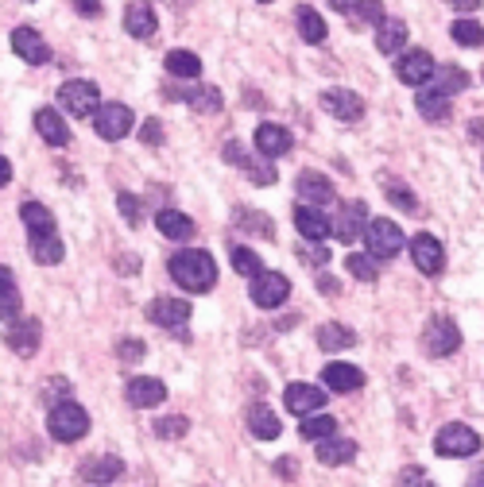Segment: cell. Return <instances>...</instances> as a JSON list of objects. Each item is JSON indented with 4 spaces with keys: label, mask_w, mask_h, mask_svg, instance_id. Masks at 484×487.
<instances>
[{
    "label": "cell",
    "mask_w": 484,
    "mask_h": 487,
    "mask_svg": "<svg viewBox=\"0 0 484 487\" xmlns=\"http://www.w3.org/2000/svg\"><path fill=\"white\" fill-rule=\"evenodd\" d=\"M171 279L179 283L186 295H205V290H214L217 283V264H214V255L202 252V248H186V252H174L171 255Z\"/></svg>",
    "instance_id": "obj_1"
},
{
    "label": "cell",
    "mask_w": 484,
    "mask_h": 487,
    "mask_svg": "<svg viewBox=\"0 0 484 487\" xmlns=\"http://www.w3.org/2000/svg\"><path fill=\"white\" fill-rule=\"evenodd\" d=\"M47 430H51L55 441L74 445V441H82V437H86V430H89V414H86L78 402L62 399V402L51 406V414H47Z\"/></svg>",
    "instance_id": "obj_2"
},
{
    "label": "cell",
    "mask_w": 484,
    "mask_h": 487,
    "mask_svg": "<svg viewBox=\"0 0 484 487\" xmlns=\"http://www.w3.org/2000/svg\"><path fill=\"white\" fill-rule=\"evenodd\" d=\"M477 449H480L477 430L461 426V421H449V426H442L438 437H434V452H438V457H473Z\"/></svg>",
    "instance_id": "obj_3"
},
{
    "label": "cell",
    "mask_w": 484,
    "mask_h": 487,
    "mask_svg": "<svg viewBox=\"0 0 484 487\" xmlns=\"http://www.w3.org/2000/svg\"><path fill=\"white\" fill-rule=\"evenodd\" d=\"M58 105L70 112V117H93L97 109H101V89L93 86V81H82L74 78L67 86L58 89Z\"/></svg>",
    "instance_id": "obj_4"
},
{
    "label": "cell",
    "mask_w": 484,
    "mask_h": 487,
    "mask_svg": "<svg viewBox=\"0 0 484 487\" xmlns=\"http://www.w3.org/2000/svg\"><path fill=\"white\" fill-rule=\"evenodd\" d=\"M364 244H368V255L373 259H392L403 252V233H399V224L395 221H368V229H364Z\"/></svg>",
    "instance_id": "obj_5"
},
{
    "label": "cell",
    "mask_w": 484,
    "mask_h": 487,
    "mask_svg": "<svg viewBox=\"0 0 484 487\" xmlns=\"http://www.w3.org/2000/svg\"><path fill=\"white\" fill-rule=\"evenodd\" d=\"M132 124H136L132 109L121 105V101H109V105H101L93 112V128H97L101 140H124L128 132H132Z\"/></svg>",
    "instance_id": "obj_6"
},
{
    "label": "cell",
    "mask_w": 484,
    "mask_h": 487,
    "mask_svg": "<svg viewBox=\"0 0 484 487\" xmlns=\"http://www.w3.org/2000/svg\"><path fill=\"white\" fill-rule=\"evenodd\" d=\"M423 348L430 356H454L461 348V329L449 317H434L423 329Z\"/></svg>",
    "instance_id": "obj_7"
},
{
    "label": "cell",
    "mask_w": 484,
    "mask_h": 487,
    "mask_svg": "<svg viewBox=\"0 0 484 487\" xmlns=\"http://www.w3.org/2000/svg\"><path fill=\"white\" fill-rule=\"evenodd\" d=\"M290 295V283H287V275L279 271H260L256 275V283H252V302L256 306H264V310H276V306H283Z\"/></svg>",
    "instance_id": "obj_8"
},
{
    "label": "cell",
    "mask_w": 484,
    "mask_h": 487,
    "mask_svg": "<svg viewBox=\"0 0 484 487\" xmlns=\"http://www.w3.org/2000/svg\"><path fill=\"white\" fill-rule=\"evenodd\" d=\"M5 340H8V348L16 352V356H36L39 352V340H43V325L36 321V317H16L12 325H8V333H5Z\"/></svg>",
    "instance_id": "obj_9"
},
{
    "label": "cell",
    "mask_w": 484,
    "mask_h": 487,
    "mask_svg": "<svg viewBox=\"0 0 484 487\" xmlns=\"http://www.w3.org/2000/svg\"><path fill=\"white\" fill-rule=\"evenodd\" d=\"M321 109L330 112V117L337 120H345V124H357L364 117V101L352 89H321Z\"/></svg>",
    "instance_id": "obj_10"
},
{
    "label": "cell",
    "mask_w": 484,
    "mask_h": 487,
    "mask_svg": "<svg viewBox=\"0 0 484 487\" xmlns=\"http://www.w3.org/2000/svg\"><path fill=\"white\" fill-rule=\"evenodd\" d=\"M411 259H415V267L423 271V275H442V267H446V248H442V240L430 236V233H418V236L411 240Z\"/></svg>",
    "instance_id": "obj_11"
},
{
    "label": "cell",
    "mask_w": 484,
    "mask_h": 487,
    "mask_svg": "<svg viewBox=\"0 0 484 487\" xmlns=\"http://www.w3.org/2000/svg\"><path fill=\"white\" fill-rule=\"evenodd\" d=\"M283 402H287L290 414L306 418V414H318L321 406H326V391H321V387H314V383H290L287 391H283Z\"/></svg>",
    "instance_id": "obj_12"
},
{
    "label": "cell",
    "mask_w": 484,
    "mask_h": 487,
    "mask_svg": "<svg viewBox=\"0 0 484 487\" xmlns=\"http://www.w3.org/2000/svg\"><path fill=\"white\" fill-rule=\"evenodd\" d=\"M12 51L20 55L24 62H31V67L51 62V47H47V39L39 36V31H31V27H16L12 31Z\"/></svg>",
    "instance_id": "obj_13"
},
{
    "label": "cell",
    "mask_w": 484,
    "mask_h": 487,
    "mask_svg": "<svg viewBox=\"0 0 484 487\" xmlns=\"http://www.w3.org/2000/svg\"><path fill=\"white\" fill-rule=\"evenodd\" d=\"M225 162H233V167H240V171H245V174L252 178L256 186H271V182H276V171H271L268 162H256V159H252L245 148H240L237 140H229V143H225Z\"/></svg>",
    "instance_id": "obj_14"
},
{
    "label": "cell",
    "mask_w": 484,
    "mask_h": 487,
    "mask_svg": "<svg viewBox=\"0 0 484 487\" xmlns=\"http://www.w3.org/2000/svg\"><path fill=\"white\" fill-rule=\"evenodd\" d=\"M124 399L132 402L136 410H152V406H159V402L167 399V387L159 383V379H152V376H136V379H128Z\"/></svg>",
    "instance_id": "obj_15"
},
{
    "label": "cell",
    "mask_w": 484,
    "mask_h": 487,
    "mask_svg": "<svg viewBox=\"0 0 484 487\" xmlns=\"http://www.w3.org/2000/svg\"><path fill=\"white\" fill-rule=\"evenodd\" d=\"M314 457L318 464H326V468H337V464H352L357 461V441H349V437H321L318 449H314Z\"/></svg>",
    "instance_id": "obj_16"
},
{
    "label": "cell",
    "mask_w": 484,
    "mask_h": 487,
    "mask_svg": "<svg viewBox=\"0 0 484 487\" xmlns=\"http://www.w3.org/2000/svg\"><path fill=\"white\" fill-rule=\"evenodd\" d=\"M321 379H326L330 391L349 395V391H361L364 387V371L357 364H326L321 368Z\"/></svg>",
    "instance_id": "obj_17"
},
{
    "label": "cell",
    "mask_w": 484,
    "mask_h": 487,
    "mask_svg": "<svg viewBox=\"0 0 484 487\" xmlns=\"http://www.w3.org/2000/svg\"><path fill=\"white\" fill-rule=\"evenodd\" d=\"M395 74H399V81H407V86H426L434 74V58L426 51H407L395 62Z\"/></svg>",
    "instance_id": "obj_18"
},
{
    "label": "cell",
    "mask_w": 484,
    "mask_h": 487,
    "mask_svg": "<svg viewBox=\"0 0 484 487\" xmlns=\"http://www.w3.org/2000/svg\"><path fill=\"white\" fill-rule=\"evenodd\" d=\"M148 317L155 325H167V329H179L190 321V306L183 298H152L148 302Z\"/></svg>",
    "instance_id": "obj_19"
},
{
    "label": "cell",
    "mask_w": 484,
    "mask_h": 487,
    "mask_svg": "<svg viewBox=\"0 0 484 487\" xmlns=\"http://www.w3.org/2000/svg\"><path fill=\"white\" fill-rule=\"evenodd\" d=\"M124 31H128L132 39L155 36V8L148 5V0H132V5L124 8Z\"/></svg>",
    "instance_id": "obj_20"
},
{
    "label": "cell",
    "mask_w": 484,
    "mask_h": 487,
    "mask_svg": "<svg viewBox=\"0 0 484 487\" xmlns=\"http://www.w3.org/2000/svg\"><path fill=\"white\" fill-rule=\"evenodd\" d=\"M290 132L287 128H279V124H260L256 128V151H260L264 159H279V155H287L290 151Z\"/></svg>",
    "instance_id": "obj_21"
},
{
    "label": "cell",
    "mask_w": 484,
    "mask_h": 487,
    "mask_svg": "<svg viewBox=\"0 0 484 487\" xmlns=\"http://www.w3.org/2000/svg\"><path fill=\"white\" fill-rule=\"evenodd\" d=\"M364 229H368V209H364V202H349V205H342V217H337L333 233L342 236L345 244H352L357 236H364Z\"/></svg>",
    "instance_id": "obj_22"
},
{
    "label": "cell",
    "mask_w": 484,
    "mask_h": 487,
    "mask_svg": "<svg viewBox=\"0 0 484 487\" xmlns=\"http://www.w3.org/2000/svg\"><path fill=\"white\" fill-rule=\"evenodd\" d=\"M36 132L51 143V148H67L70 143V128H67V120H62V112H55V109L36 112Z\"/></svg>",
    "instance_id": "obj_23"
},
{
    "label": "cell",
    "mask_w": 484,
    "mask_h": 487,
    "mask_svg": "<svg viewBox=\"0 0 484 487\" xmlns=\"http://www.w3.org/2000/svg\"><path fill=\"white\" fill-rule=\"evenodd\" d=\"M295 229L306 236V240H326L330 233H333V224H330V217L326 213H318L314 205H295Z\"/></svg>",
    "instance_id": "obj_24"
},
{
    "label": "cell",
    "mask_w": 484,
    "mask_h": 487,
    "mask_svg": "<svg viewBox=\"0 0 484 487\" xmlns=\"http://www.w3.org/2000/svg\"><path fill=\"white\" fill-rule=\"evenodd\" d=\"M20 217H24V229L31 233V240H43V236H55V213L39 202H24L20 205Z\"/></svg>",
    "instance_id": "obj_25"
},
{
    "label": "cell",
    "mask_w": 484,
    "mask_h": 487,
    "mask_svg": "<svg viewBox=\"0 0 484 487\" xmlns=\"http://www.w3.org/2000/svg\"><path fill=\"white\" fill-rule=\"evenodd\" d=\"M295 186H299V193H302V202H310L314 209L333 202V186H330V178H326V174H318V171H302Z\"/></svg>",
    "instance_id": "obj_26"
},
{
    "label": "cell",
    "mask_w": 484,
    "mask_h": 487,
    "mask_svg": "<svg viewBox=\"0 0 484 487\" xmlns=\"http://www.w3.org/2000/svg\"><path fill=\"white\" fill-rule=\"evenodd\" d=\"M248 430L260 437V441H276V437L283 433V421L276 410H268L264 402H252L248 406Z\"/></svg>",
    "instance_id": "obj_27"
},
{
    "label": "cell",
    "mask_w": 484,
    "mask_h": 487,
    "mask_svg": "<svg viewBox=\"0 0 484 487\" xmlns=\"http://www.w3.org/2000/svg\"><path fill=\"white\" fill-rule=\"evenodd\" d=\"M121 476H124V461L121 457H97V461L82 464V480L97 483V487H105V483L121 480Z\"/></svg>",
    "instance_id": "obj_28"
},
{
    "label": "cell",
    "mask_w": 484,
    "mask_h": 487,
    "mask_svg": "<svg viewBox=\"0 0 484 487\" xmlns=\"http://www.w3.org/2000/svg\"><path fill=\"white\" fill-rule=\"evenodd\" d=\"M418 112H423L426 120H434V124H446L449 120V112H454V105H449V97L446 93H438L434 86H426V89H418Z\"/></svg>",
    "instance_id": "obj_29"
},
{
    "label": "cell",
    "mask_w": 484,
    "mask_h": 487,
    "mask_svg": "<svg viewBox=\"0 0 484 487\" xmlns=\"http://www.w3.org/2000/svg\"><path fill=\"white\" fill-rule=\"evenodd\" d=\"M155 229L163 233L167 240H190L194 236V221L179 209H159L155 213Z\"/></svg>",
    "instance_id": "obj_30"
},
{
    "label": "cell",
    "mask_w": 484,
    "mask_h": 487,
    "mask_svg": "<svg viewBox=\"0 0 484 487\" xmlns=\"http://www.w3.org/2000/svg\"><path fill=\"white\" fill-rule=\"evenodd\" d=\"M295 24H299V36L306 39V43H326V36H330V27H326V20L310 8V5H299L295 8Z\"/></svg>",
    "instance_id": "obj_31"
},
{
    "label": "cell",
    "mask_w": 484,
    "mask_h": 487,
    "mask_svg": "<svg viewBox=\"0 0 484 487\" xmlns=\"http://www.w3.org/2000/svg\"><path fill=\"white\" fill-rule=\"evenodd\" d=\"M357 345V333L349 329V325H337V321H326L318 329V348L326 352H342V348H352Z\"/></svg>",
    "instance_id": "obj_32"
},
{
    "label": "cell",
    "mask_w": 484,
    "mask_h": 487,
    "mask_svg": "<svg viewBox=\"0 0 484 487\" xmlns=\"http://www.w3.org/2000/svg\"><path fill=\"white\" fill-rule=\"evenodd\" d=\"M403 43H407V24H403V20H384L376 27L380 55H403Z\"/></svg>",
    "instance_id": "obj_33"
},
{
    "label": "cell",
    "mask_w": 484,
    "mask_h": 487,
    "mask_svg": "<svg viewBox=\"0 0 484 487\" xmlns=\"http://www.w3.org/2000/svg\"><path fill=\"white\" fill-rule=\"evenodd\" d=\"M430 86L438 89V93H446V97H454V93H461V89H469V74L458 70V67H434Z\"/></svg>",
    "instance_id": "obj_34"
},
{
    "label": "cell",
    "mask_w": 484,
    "mask_h": 487,
    "mask_svg": "<svg viewBox=\"0 0 484 487\" xmlns=\"http://www.w3.org/2000/svg\"><path fill=\"white\" fill-rule=\"evenodd\" d=\"M174 97H183V101L190 109H198V112H217L221 109V89H214V86H190V89L174 93Z\"/></svg>",
    "instance_id": "obj_35"
},
{
    "label": "cell",
    "mask_w": 484,
    "mask_h": 487,
    "mask_svg": "<svg viewBox=\"0 0 484 487\" xmlns=\"http://www.w3.org/2000/svg\"><path fill=\"white\" fill-rule=\"evenodd\" d=\"M167 70L174 78H198L202 74V58L194 55V51H183V47H179V51L167 55Z\"/></svg>",
    "instance_id": "obj_36"
},
{
    "label": "cell",
    "mask_w": 484,
    "mask_h": 487,
    "mask_svg": "<svg viewBox=\"0 0 484 487\" xmlns=\"http://www.w3.org/2000/svg\"><path fill=\"white\" fill-rule=\"evenodd\" d=\"M62 252H67V248H62L58 233L55 236H43V240H31V255H36V264L51 267V264H58V259H62Z\"/></svg>",
    "instance_id": "obj_37"
},
{
    "label": "cell",
    "mask_w": 484,
    "mask_h": 487,
    "mask_svg": "<svg viewBox=\"0 0 484 487\" xmlns=\"http://www.w3.org/2000/svg\"><path fill=\"white\" fill-rule=\"evenodd\" d=\"M449 36H454L458 47H480L484 43V27L477 20H465V16H461V20L449 27Z\"/></svg>",
    "instance_id": "obj_38"
},
{
    "label": "cell",
    "mask_w": 484,
    "mask_h": 487,
    "mask_svg": "<svg viewBox=\"0 0 484 487\" xmlns=\"http://www.w3.org/2000/svg\"><path fill=\"white\" fill-rule=\"evenodd\" d=\"M333 430H337V421L326 418V414H306V418H302V437H306V441H321V437H333Z\"/></svg>",
    "instance_id": "obj_39"
},
{
    "label": "cell",
    "mask_w": 484,
    "mask_h": 487,
    "mask_svg": "<svg viewBox=\"0 0 484 487\" xmlns=\"http://www.w3.org/2000/svg\"><path fill=\"white\" fill-rule=\"evenodd\" d=\"M384 24V5L380 0H361V8L352 12V27H380Z\"/></svg>",
    "instance_id": "obj_40"
},
{
    "label": "cell",
    "mask_w": 484,
    "mask_h": 487,
    "mask_svg": "<svg viewBox=\"0 0 484 487\" xmlns=\"http://www.w3.org/2000/svg\"><path fill=\"white\" fill-rule=\"evenodd\" d=\"M233 267H237L240 275H252V279H256V275L264 271L260 255H256L252 248H245V244H237V248H233Z\"/></svg>",
    "instance_id": "obj_41"
},
{
    "label": "cell",
    "mask_w": 484,
    "mask_h": 487,
    "mask_svg": "<svg viewBox=\"0 0 484 487\" xmlns=\"http://www.w3.org/2000/svg\"><path fill=\"white\" fill-rule=\"evenodd\" d=\"M20 306H24V298H20V290H16V283L0 286V321H16L20 317Z\"/></svg>",
    "instance_id": "obj_42"
},
{
    "label": "cell",
    "mask_w": 484,
    "mask_h": 487,
    "mask_svg": "<svg viewBox=\"0 0 484 487\" xmlns=\"http://www.w3.org/2000/svg\"><path fill=\"white\" fill-rule=\"evenodd\" d=\"M345 267H349V275H357L361 283H376V275H380V267H376L373 255H349Z\"/></svg>",
    "instance_id": "obj_43"
},
{
    "label": "cell",
    "mask_w": 484,
    "mask_h": 487,
    "mask_svg": "<svg viewBox=\"0 0 484 487\" xmlns=\"http://www.w3.org/2000/svg\"><path fill=\"white\" fill-rule=\"evenodd\" d=\"M237 224L248 233H260V236H271V221L264 213H252V209H237Z\"/></svg>",
    "instance_id": "obj_44"
},
{
    "label": "cell",
    "mask_w": 484,
    "mask_h": 487,
    "mask_svg": "<svg viewBox=\"0 0 484 487\" xmlns=\"http://www.w3.org/2000/svg\"><path fill=\"white\" fill-rule=\"evenodd\" d=\"M152 430H155V437H167V441H174V437H186L190 421L186 418H159Z\"/></svg>",
    "instance_id": "obj_45"
},
{
    "label": "cell",
    "mask_w": 484,
    "mask_h": 487,
    "mask_svg": "<svg viewBox=\"0 0 484 487\" xmlns=\"http://www.w3.org/2000/svg\"><path fill=\"white\" fill-rule=\"evenodd\" d=\"M384 190H387V198H392V205H399V209H407V213H418V202H415V193H411L407 186H395V182H384Z\"/></svg>",
    "instance_id": "obj_46"
},
{
    "label": "cell",
    "mask_w": 484,
    "mask_h": 487,
    "mask_svg": "<svg viewBox=\"0 0 484 487\" xmlns=\"http://www.w3.org/2000/svg\"><path fill=\"white\" fill-rule=\"evenodd\" d=\"M299 259L302 264H314V267H326L330 264V248H321L318 240H310V244H302L299 248Z\"/></svg>",
    "instance_id": "obj_47"
},
{
    "label": "cell",
    "mask_w": 484,
    "mask_h": 487,
    "mask_svg": "<svg viewBox=\"0 0 484 487\" xmlns=\"http://www.w3.org/2000/svg\"><path fill=\"white\" fill-rule=\"evenodd\" d=\"M117 356H121L124 364H140L143 360V345H140V340H132V337H124L121 345H117Z\"/></svg>",
    "instance_id": "obj_48"
},
{
    "label": "cell",
    "mask_w": 484,
    "mask_h": 487,
    "mask_svg": "<svg viewBox=\"0 0 484 487\" xmlns=\"http://www.w3.org/2000/svg\"><path fill=\"white\" fill-rule=\"evenodd\" d=\"M399 487H438V483H434V480L423 472V468H403Z\"/></svg>",
    "instance_id": "obj_49"
},
{
    "label": "cell",
    "mask_w": 484,
    "mask_h": 487,
    "mask_svg": "<svg viewBox=\"0 0 484 487\" xmlns=\"http://www.w3.org/2000/svg\"><path fill=\"white\" fill-rule=\"evenodd\" d=\"M117 209L128 217V224H140V202L132 198V193H121V198H117Z\"/></svg>",
    "instance_id": "obj_50"
},
{
    "label": "cell",
    "mask_w": 484,
    "mask_h": 487,
    "mask_svg": "<svg viewBox=\"0 0 484 487\" xmlns=\"http://www.w3.org/2000/svg\"><path fill=\"white\" fill-rule=\"evenodd\" d=\"M326 5H330L333 12H342V16H349V20H352V12L361 8V0H326Z\"/></svg>",
    "instance_id": "obj_51"
},
{
    "label": "cell",
    "mask_w": 484,
    "mask_h": 487,
    "mask_svg": "<svg viewBox=\"0 0 484 487\" xmlns=\"http://www.w3.org/2000/svg\"><path fill=\"white\" fill-rule=\"evenodd\" d=\"M159 140H163V128H159V124L152 120L148 128H143V143H159Z\"/></svg>",
    "instance_id": "obj_52"
},
{
    "label": "cell",
    "mask_w": 484,
    "mask_h": 487,
    "mask_svg": "<svg viewBox=\"0 0 484 487\" xmlns=\"http://www.w3.org/2000/svg\"><path fill=\"white\" fill-rule=\"evenodd\" d=\"M78 12L82 16H101V5H97V0H78Z\"/></svg>",
    "instance_id": "obj_53"
},
{
    "label": "cell",
    "mask_w": 484,
    "mask_h": 487,
    "mask_svg": "<svg viewBox=\"0 0 484 487\" xmlns=\"http://www.w3.org/2000/svg\"><path fill=\"white\" fill-rule=\"evenodd\" d=\"M8 182H12V162L0 155V186H8Z\"/></svg>",
    "instance_id": "obj_54"
},
{
    "label": "cell",
    "mask_w": 484,
    "mask_h": 487,
    "mask_svg": "<svg viewBox=\"0 0 484 487\" xmlns=\"http://www.w3.org/2000/svg\"><path fill=\"white\" fill-rule=\"evenodd\" d=\"M449 5H454L458 12H477V5H480V0H449Z\"/></svg>",
    "instance_id": "obj_55"
},
{
    "label": "cell",
    "mask_w": 484,
    "mask_h": 487,
    "mask_svg": "<svg viewBox=\"0 0 484 487\" xmlns=\"http://www.w3.org/2000/svg\"><path fill=\"white\" fill-rule=\"evenodd\" d=\"M12 283V271L8 267H0V286H8Z\"/></svg>",
    "instance_id": "obj_56"
},
{
    "label": "cell",
    "mask_w": 484,
    "mask_h": 487,
    "mask_svg": "<svg viewBox=\"0 0 484 487\" xmlns=\"http://www.w3.org/2000/svg\"><path fill=\"white\" fill-rule=\"evenodd\" d=\"M260 5H271V0H260Z\"/></svg>",
    "instance_id": "obj_57"
}]
</instances>
